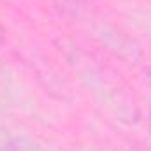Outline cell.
Returning <instances> with one entry per match:
<instances>
[{
	"label": "cell",
	"instance_id": "obj_1",
	"mask_svg": "<svg viewBox=\"0 0 151 151\" xmlns=\"http://www.w3.org/2000/svg\"><path fill=\"white\" fill-rule=\"evenodd\" d=\"M0 72H2V62H0Z\"/></svg>",
	"mask_w": 151,
	"mask_h": 151
},
{
	"label": "cell",
	"instance_id": "obj_2",
	"mask_svg": "<svg viewBox=\"0 0 151 151\" xmlns=\"http://www.w3.org/2000/svg\"><path fill=\"white\" fill-rule=\"evenodd\" d=\"M150 121H151V114H150Z\"/></svg>",
	"mask_w": 151,
	"mask_h": 151
}]
</instances>
